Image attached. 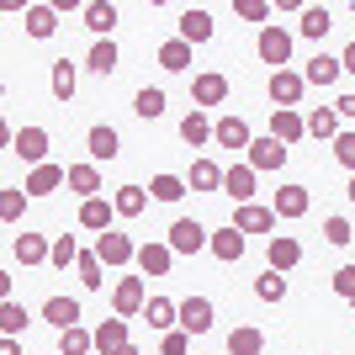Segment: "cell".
<instances>
[{"label":"cell","instance_id":"cell-1","mask_svg":"<svg viewBox=\"0 0 355 355\" xmlns=\"http://www.w3.org/2000/svg\"><path fill=\"white\" fill-rule=\"evenodd\" d=\"M254 53L270 64V74L286 69V64H292V32L276 27V21H270V27H260V37H254Z\"/></svg>","mask_w":355,"mask_h":355},{"label":"cell","instance_id":"cell-2","mask_svg":"<svg viewBox=\"0 0 355 355\" xmlns=\"http://www.w3.org/2000/svg\"><path fill=\"white\" fill-rule=\"evenodd\" d=\"M164 244H170L175 254H202V250L212 244V234H207L196 218H175V223H170V239H164Z\"/></svg>","mask_w":355,"mask_h":355},{"label":"cell","instance_id":"cell-3","mask_svg":"<svg viewBox=\"0 0 355 355\" xmlns=\"http://www.w3.org/2000/svg\"><path fill=\"white\" fill-rule=\"evenodd\" d=\"M144 308H148L144 276H122V282L112 286V313H117V318H138Z\"/></svg>","mask_w":355,"mask_h":355},{"label":"cell","instance_id":"cell-4","mask_svg":"<svg viewBox=\"0 0 355 355\" xmlns=\"http://www.w3.org/2000/svg\"><path fill=\"white\" fill-rule=\"evenodd\" d=\"M270 101H276V112H297V101H302V90H308V80L297 69H276L270 74Z\"/></svg>","mask_w":355,"mask_h":355},{"label":"cell","instance_id":"cell-5","mask_svg":"<svg viewBox=\"0 0 355 355\" xmlns=\"http://www.w3.org/2000/svg\"><path fill=\"white\" fill-rule=\"evenodd\" d=\"M191 101H196V112H202V106H223V101H228V74L202 69L191 80Z\"/></svg>","mask_w":355,"mask_h":355},{"label":"cell","instance_id":"cell-6","mask_svg":"<svg viewBox=\"0 0 355 355\" xmlns=\"http://www.w3.org/2000/svg\"><path fill=\"white\" fill-rule=\"evenodd\" d=\"M112 218H117V207H112V196H90V202H80V228L85 234H112Z\"/></svg>","mask_w":355,"mask_h":355},{"label":"cell","instance_id":"cell-7","mask_svg":"<svg viewBox=\"0 0 355 355\" xmlns=\"http://www.w3.org/2000/svg\"><path fill=\"white\" fill-rule=\"evenodd\" d=\"M244 164H250V170H254V175H260V170H282V164H286V144H282V138H254V144H250V159H244Z\"/></svg>","mask_w":355,"mask_h":355},{"label":"cell","instance_id":"cell-8","mask_svg":"<svg viewBox=\"0 0 355 355\" xmlns=\"http://www.w3.org/2000/svg\"><path fill=\"white\" fill-rule=\"evenodd\" d=\"M48 144H53V138H48V128H21V133H16V144H11V154H21V159L37 170V164H48Z\"/></svg>","mask_w":355,"mask_h":355},{"label":"cell","instance_id":"cell-9","mask_svg":"<svg viewBox=\"0 0 355 355\" xmlns=\"http://www.w3.org/2000/svg\"><path fill=\"white\" fill-rule=\"evenodd\" d=\"M96 254H101V266H128V260H138V244H133L128 234H117V228H112V234L96 239Z\"/></svg>","mask_w":355,"mask_h":355},{"label":"cell","instance_id":"cell-10","mask_svg":"<svg viewBox=\"0 0 355 355\" xmlns=\"http://www.w3.org/2000/svg\"><path fill=\"white\" fill-rule=\"evenodd\" d=\"M266 260H270V270L276 276H286V270L302 260V244H297L292 234H270V244H266Z\"/></svg>","mask_w":355,"mask_h":355},{"label":"cell","instance_id":"cell-11","mask_svg":"<svg viewBox=\"0 0 355 355\" xmlns=\"http://www.w3.org/2000/svg\"><path fill=\"white\" fill-rule=\"evenodd\" d=\"M11 260H21V266H43V260H53V244H48L43 234H16L11 239Z\"/></svg>","mask_w":355,"mask_h":355},{"label":"cell","instance_id":"cell-12","mask_svg":"<svg viewBox=\"0 0 355 355\" xmlns=\"http://www.w3.org/2000/svg\"><path fill=\"white\" fill-rule=\"evenodd\" d=\"M59 186H69V170H64V164H53V159L37 164V170L27 175V196H53Z\"/></svg>","mask_w":355,"mask_h":355},{"label":"cell","instance_id":"cell-13","mask_svg":"<svg viewBox=\"0 0 355 355\" xmlns=\"http://www.w3.org/2000/svg\"><path fill=\"white\" fill-rule=\"evenodd\" d=\"M212 144H218V148H250L254 144L250 122H244V117H218V122H212Z\"/></svg>","mask_w":355,"mask_h":355},{"label":"cell","instance_id":"cell-14","mask_svg":"<svg viewBox=\"0 0 355 355\" xmlns=\"http://www.w3.org/2000/svg\"><path fill=\"white\" fill-rule=\"evenodd\" d=\"M223 191L234 196L239 207H250L254 202V170L250 164H228V170H223Z\"/></svg>","mask_w":355,"mask_h":355},{"label":"cell","instance_id":"cell-15","mask_svg":"<svg viewBox=\"0 0 355 355\" xmlns=\"http://www.w3.org/2000/svg\"><path fill=\"white\" fill-rule=\"evenodd\" d=\"M144 276H170V266H175V250L170 244H138V260H133Z\"/></svg>","mask_w":355,"mask_h":355},{"label":"cell","instance_id":"cell-16","mask_svg":"<svg viewBox=\"0 0 355 355\" xmlns=\"http://www.w3.org/2000/svg\"><path fill=\"white\" fill-rule=\"evenodd\" d=\"M234 228L239 234H270L276 228V207H260V202H250V207L234 212Z\"/></svg>","mask_w":355,"mask_h":355},{"label":"cell","instance_id":"cell-17","mask_svg":"<svg viewBox=\"0 0 355 355\" xmlns=\"http://www.w3.org/2000/svg\"><path fill=\"white\" fill-rule=\"evenodd\" d=\"M180 329H186V334H207L212 329V302L207 297H186V302H180Z\"/></svg>","mask_w":355,"mask_h":355},{"label":"cell","instance_id":"cell-18","mask_svg":"<svg viewBox=\"0 0 355 355\" xmlns=\"http://www.w3.org/2000/svg\"><path fill=\"white\" fill-rule=\"evenodd\" d=\"M85 148H90V159L96 164H112L117 159V128H106V122H96V128H90V138H85Z\"/></svg>","mask_w":355,"mask_h":355},{"label":"cell","instance_id":"cell-19","mask_svg":"<svg viewBox=\"0 0 355 355\" xmlns=\"http://www.w3.org/2000/svg\"><path fill=\"white\" fill-rule=\"evenodd\" d=\"M144 318H148V329L170 334V329H180V302H170V297H148Z\"/></svg>","mask_w":355,"mask_h":355},{"label":"cell","instance_id":"cell-20","mask_svg":"<svg viewBox=\"0 0 355 355\" xmlns=\"http://www.w3.org/2000/svg\"><path fill=\"white\" fill-rule=\"evenodd\" d=\"M270 138H282L292 148L297 138H308V117L302 112H270Z\"/></svg>","mask_w":355,"mask_h":355},{"label":"cell","instance_id":"cell-21","mask_svg":"<svg viewBox=\"0 0 355 355\" xmlns=\"http://www.w3.org/2000/svg\"><path fill=\"white\" fill-rule=\"evenodd\" d=\"M340 74H345V64L334 59V53H313V59H308V69H302V80H308V85H318V90H324V85H334Z\"/></svg>","mask_w":355,"mask_h":355},{"label":"cell","instance_id":"cell-22","mask_svg":"<svg viewBox=\"0 0 355 355\" xmlns=\"http://www.w3.org/2000/svg\"><path fill=\"white\" fill-rule=\"evenodd\" d=\"M122 345H133V340H128V318H101V324H96V350L117 355Z\"/></svg>","mask_w":355,"mask_h":355},{"label":"cell","instance_id":"cell-23","mask_svg":"<svg viewBox=\"0 0 355 355\" xmlns=\"http://www.w3.org/2000/svg\"><path fill=\"white\" fill-rule=\"evenodd\" d=\"M212 254H218L223 266H234V260H244V234H239L234 223H228V228H218V234H212V244H207Z\"/></svg>","mask_w":355,"mask_h":355},{"label":"cell","instance_id":"cell-24","mask_svg":"<svg viewBox=\"0 0 355 355\" xmlns=\"http://www.w3.org/2000/svg\"><path fill=\"white\" fill-rule=\"evenodd\" d=\"M180 37H186V43H207L212 37V11H202V6H191V11H180Z\"/></svg>","mask_w":355,"mask_h":355},{"label":"cell","instance_id":"cell-25","mask_svg":"<svg viewBox=\"0 0 355 355\" xmlns=\"http://www.w3.org/2000/svg\"><path fill=\"white\" fill-rule=\"evenodd\" d=\"M154 59H159V69L186 74V69H191V43H186V37H170V43H159V53H154Z\"/></svg>","mask_w":355,"mask_h":355},{"label":"cell","instance_id":"cell-26","mask_svg":"<svg viewBox=\"0 0 355 355\" xmlns=\"http://www.w3.org/2000/svg\"><path fill=\"white\" fill-rule=\"evenodd\" d=\"M276 218H286V223L308 218V186H282L276 191Z\"/></svg>","mask_w":355,"mask_h":355},{"label":"cell","instance_id":"cell-27","mask_svg":"<svg viewBox=\"0 0 355 355\" xmlns=\"http://www.w3.org/2000/svg\"><path fill=\"white\" fill-rule=\"evenodd\" d=\"M43 318L64 334V329L80 324V302H74V297H48V302H43Z\"/></svg>","mask_w":355,"mask_h":355},{"label":"cell","instance_id":"cell-28","mask_svg":"<svg viewBox=\"0 0 355 355\" xmlns=\"http://www.w3.org/2000/svg\"><path fill=\"white\" fill-rule=\"evenodd\" d=\"M117 6H112V0H90L85 6V27L96 32V37H112V27H117Z\"/></svg>","mask_w":355,"mask_h":355},{"label":"cell","instance_id":"cell-29","mask_svg":"<svg viewBox=\"0 0 355 355\" xmlns=\"http://www.w3.org/2000/svg\"><path fill=\"white\" fill-rule=\"evenodd\" d=\"M69 191L80 196V202L101 196V170H96V164H69Z\"/></svg>","mask_w":355,"mask_h":355},{"label":"cell","instance_id":"cell-30","mask_svg":"<svg viewBox=\"0 0 355 355\" xmlns=\"http://www.w3.org/2000/svg\"><path fill=\"white\" fill-rule=\"evenodd\" d=\"M21 27H27L32 37H53V32H59V11H53V6H27V11H21Z\"/></svg>","mask_w":355,"mask_h":355},{"label":"cell","instance_id":"cell-31","mask_svg":"<svg viewBox=\"0 0 355 355\" xmlns=\"http://www.w3.org/2000/svg\"><path fill=\"white\" fill-rule=\"evenodd\" d=\"M180 144H191V148H202V144H212V122H207V112H186L180 117Z\"/></svg>","mask_w":355,"mask_h":355},{"label":"cell","instance_id":"cell-32","mask_svg":"<svg viewBox=\"0 0 355 355\" xmlns=\"http://www.w3.org/2000/svg\"><path fill=\"white\" fill-rule=\"evenodd\" d=\"M260 350H266V329L239 324L234 334H228V355H260Z\"/></svg>","mask_w":355,"mask_h":355},{"label":"cell","instance_id":"cell-33","mask_svg":"<svg viewBox=\"0 0 355 355\" xmlns=\"http://www.w3.org/2000/svg\"><path fill=\"white\" fill-rule=\"evenodd\" d=\"M74 270H80V286H85V292H101L106 286V276H101V254L96 250H80V260H74Z\"/></svg>","mask_w":355,"mask_h":355},{"label":"cell","instance_id":"cell-34","mask_svg":"<svg viewBox=\"0 0 355 355\" xmlns=\"http://www.w3.org/2000/svg\"><path fill=\"white\" fill-rule=\"evenodd\" d=\"M112 207H117V218H138V212L148 207V191H144V186H117Z\"/></svg>","mask_w":355,"mask_h":355},{"label":"cell","instance_id":"cell-35","mask_svg":"<svg viewBox=\"0 0 355 355\" xmlns=\"http://www.w3.org/2000/svg\"><path fill=\"white\" fill-rule=\"evenodd\" d=\"M308 138H340V112H334V106L308 112Z\"/></svg>","mask_w":355,"mask_h":355},{"label":"cell","instance_id":"cell-36","mask_svg":"<svg viewBox=\"0 0 355 355\" xmlns=\"http://www.w3.org/2000/svg\"><path fill=\"white\" fill-rule=\"evenodd\" d=\"M186 191H191L186 175H154V180H148V196H154V202H180Z\"/></svg>","mask_w":355,"mask_h":355},{"label":"cell","instance_id":"cell-37","mask_svg":"<svg viewBox=\"0 0 355 355\" xmlns=\"http://www.w3.org/2000/svg\"><path fill=\"white\" fill-rule=\"evenodd\" d=\"M186 186H191V191H218V186H223V170L212 159H196L191 175H186Z\"/></svg>","mask_w":355,"mask_h":355},{"label":"cell","instance_id":"cell-38","mask_svg":"<svg viewBox=\"0 0 355 355\" xmlns=\"http://www.w3.org/2000/svg\"><path fill=\"white\" fill-rule=\"evenodd\" d=\"M133 112H138V117H144V122L164 117V90H159V85H144V90H138V96H133Z\"/></svg>","mask_w":355,"mask_h":355},{"label":"cell","instance_id":"cell-39","mask_svg":"<svg viewBox=\"0 0 355 355\" xmlns=\"http://www.w3.org/2000/svg\"><path fill=\"white\" fill-rule=\"evenodd\" d=\"M21 329H27V308H21L16 297H6V302H0V334H6V340H16Z\"/></svg>","mask_w":355,"mask_h":355},{"label":"cell","instance_id":"cell-40","mask_svg":"<svg viewBox=\"0 0 355 355\" xmlns=\"http://www.w3.org/2000/svg\"><path fill=\"white\" fill-rule=\"evenodd\" d=\"M90 350H96V334H90V329L74 324V329L59 334V355H90Z\"/></svg>","mask_w":355,"mask_h":355},{"label":"cell","instance_id":"cell-41","mask_svg":"<svg viewBox=\"0 0 355 355\" xmlns=\"http://www.w3.org/2000/svg\"><path fill=\"white\" fill-rule=\"evenodd\" d=\"M329 27H334V11H329V6H308V11H302V37H313V43H318Z\"/></svg>","mask_w":355,"mask_h":355},{"label":"cell","instance_id":"cell-42","mask_svg":"<svg viewBox=\"0 0 355 355\" xmlns=\"http://www.w3.org/2000/svg\"><path fill=\"white\" fill-rule=\"evenodd\" d=\"M117 59H122V53H117V43H112V37H96V48H90V69H96V74H112V69H117Z\"/></svg>","mask_w":355,"mask_h":355},{"label":"cell","instance_id":"cell-43","mask_svg":"<svg viewBox=\"0 0 355 355\" xmlns=\"http://www.w3.org/2000/svg\"><path fill=\"white\" fill-rule=\"evenodd\" d=\"M21 212H27V186H6V191H0V218L16 223Z\"/></svg>","mask_w":355,"mask_h":355},{"label":"cell","instance_id":"cell-44","mask_svg":"<svg viewBox=\"0 0 355 355\" xmlns=\"http://www.w3.org/2000/svg\"><path fill=\"white\" fill-rule=\"evenodd\" d=\"M74 85H80L74 64H69V59H59V64H53V96H59V101H69V96H74Z\"/></svg>","mask_w":355,"mask_h":355},{"label":"cell","instance_id":"cell-45","mask_svg":"<svg viewBox=\"0 0 355 355\" xmlns=\"http://www.w3.org/2000/svg\"><path fill=\"white\" fill-rule=\"evenodd\" d=\"M254 297H260V302H282V297H286V276H276V270H266V276L254 282Z\"/></svg>","mask_w":355,"mask_h":355},{"label":"cell","instance_id":"cell-46","mask_svg":"<svg viewBox=\"0 0 355 355\" xmlns=\"http://www.w3.org/2000/svg\"><path fill=\"white\" fill-rule=\"evenodd\" d=\"M324 239H329V244H334V250H345V244H350V239H355V228H350V223H345V218H329V223H324Z\"/></svg>","mask_w":355,"mask_h":355},{"label":"cell","instance_id":"cell-47","mask_svg":"<svg viewBox=\"0 0 355 355\" xmlns=\"http://www.w3.org/2000/svg\"><path fill=\"white\" fill-rule=\"evenodd\" d=\"M74 260H80V244H74V239L69 234H59V239H53V266H74Z\"/></svg>","mask_w":355,"mask_h":355},{"label":"cell","instance_id":"cell-48","mask_svg":"<svg viewBox=\"0 0 355 355\" xmlns=\"http://www.w3.org/2000/svg\"><path fill=\"white\" fill-rule=\"evenodd\" d=\"M186 350H191V334H186V329H170L159 340V355H186Z\"/></svg>","mask_w":355,"mask_h":355},{"label":"cell","instance_id":"cell-49","mask_svg":"<svg viewBox=\"0 0 355 355\" xmlns=\"http://www.w3.org/2000/svg\"><path fill=\"white\" fill-rule=\"evenodd\" d=\"M334 159L355 175V133H340V138H334Z\"/></svg>","mask_w":355,"mask_h":355},{"label":"cell","instance_id":"cell-50","mask_svg":"<svg viewBox=\"0 0 355 355\" xmlns=\"http://www.w3.org/2000/svg\"><path fill=\"white\" fill-rule=\"evenodd\" d=\"M334 292H340L345 302H355V266H340V270H334Z\"/></svg>","mask_w":355,"mask_h":355},{"label":"cell","instance_id":"cell-51","mask_svg":"<svg viewBox=\"0 0 355 355\" xmlns=\"http://www.w3.org/2000/svg\"><path fill=\"white\" fill-rule=\"evenodd\" d=\"M239 16H244V21H266L270 6H266V0H239ZM266 27H270V21H266Z\"/></svg>","mask_w":355,"mask_h":355},{"label":"cell","instance_id":"cell-52","mask_svg":"<svg viewBox=\"0 0 355 355\" xmlns=\"http://www.w3.org/2000/svg\"><path fill=\"white\" fill-rule=\"evenodd\" d=\"M334 112H340V122H355V96H340V101H334Z\"/></svg>","mask_w":355,"mask_h":355},{"label":"cell","instance_id":"cell-53","mask_svg":"<svg viewBox=\"0 0 355 355\" xmlns=\"http://www.w3.org/2000/svg\"><path fill=\"white\" fill-rule=\"evenodd\" d=\"M340 64H345V74H355V43H350V48L340 53Z\"/></svg>","mask_w":355,"mask_h":355},{"label":"cell","instance_id":"cell-54","mask_svg":"<svg viewBox=\"0 0 355 355\" xmlns=\"http://www.w3.org/2000/svg\"><path fill=\"white\" fill-rule=\"evenodd\" d=\"M0 355H21V345H16V340H0Z\"/></svg>","mask_w":355,"mask_h":355},{"label":"cell","instance_id":"cell-55","mask_svg":"<svg viewBox=\"0 0 355 355\" xmlns=\"http://www.w3.org/2000/svg\"><path fill=\"white\" fill-rule=\"evenodd\" d=\"M117 355H144V350H138V345H122V350Z\"/></svg>","mask_w":355,"mask_h":355},{"label":"cell","instance_id":"cell-56","mask_svg":"<svg viewBox=\"0 0 355 355\" xmlns=\"http://www.w3.org/2000/svg\"><path fill=\"white\" fill-rule=\"evenodd\" d=\"M345 196H350V202H355V175H350V186H345Z\"/></svg>","mask_w":355,"mask_h":355}]
</instances>
